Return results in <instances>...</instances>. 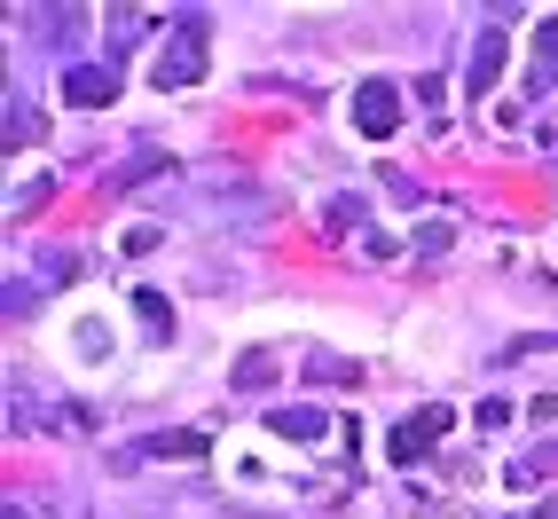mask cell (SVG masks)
<instances>
[{"label":"cell","mask_w":558,"mask_h":519,"mask_svg":"<svg viewBox=\"0 0 558 519\" xmlns=\"http://www.w3.org/2000/svg\"><path fill=\"white\" fill-rule=\"evenodd\" d=\"M440 433H449V410H417L409 425H393V440H386V457H393V464H417V457L433 449Z\"/></svg>","instance_id":"obj_1"},{"label":"cell","mask_w":558,"mask_h":519,"mask_svg":"<svg viewBox=\"0 0 558 519\" xmlns=\"http://www.w3.org/2000/svg\"><path fill=\"white\" fill-rule=\"evenodd\" d=\"M354 126H362V134H378V142H386V134L401 126V95H393L386 80H369V87L354 95Z\"/></svg>","instance_id":"obj_2"},{"label":"cell","mask_w":558,"mask_h":519,"mask_svg":"<svg viewBox=\"0 0 558 519\" xmlns=\"http://www.w3.org/2000/svg\"><path fill=\"white\" fill-rule=\"evenodd\" d=\"M190 80H205V48L197 40H173L166 63H158V87H190Z\"/></svg>","instance_id":"obj_3"},{"label":"cell","mask_w":558,"mask_h":519,"mask_svg":"<svg viewBox=\"0 0 558 519\" xmlns=\"http://www.w3.org/2000/svg\"><path fill=\"white\" fill-rule=\"evenodd\" d=\"M110 95H119V80H110V71H63V102H80V110H102Z\"/></svg>","instance_id":"obj_4"},{"label":"cell","mask_w":558,"mask_h":519,"mask_svg":"<svg viewBox=\"0 0 558 519\" xmlns=\"http://www.w3.org/2000/svg\"><path fill=\"white\" fill-rule=\"evenodd\" d=\"M268 425H276L283 440H323V433H330V418H323V410H276Z\"/></svg>","instance_id":"obj_5"},{"label":"cell","mask_w":558,"mask_h":519,"mask_svg":"<svg viewBox=\"0 0 558 519\" xmlns=\"http://www.w3.org/2000/svg\"><path fill=\"white\" fill-rule=\"evenodd\" d=\"M543 87H558V16L543 24V40H535V95Z\"/></svg>","instance_id":"obj_6"},{"label":"cell","mask_w":558,"mask_h":519,"mask_svg":"<svg viewBox=\"0 0 558 519\" xmlns=\"http://www.w3.org/2000/svg\"><path fill=\"white\" fill-rule=\"evenodd\" d=\"M134 315H142V330H150V339H173V307L158 300V291H134Z\"/></svg>","instance_id":"obj_7"},{"label":"cell","mask_w":558,"mask_h":519,"mask_svg":"<svg viewBox=\"0 0 558 519\" xmlns=\"http://www.w3.org/2000/svg\"><path fill=\"white\" fill-rule=\"evenodd\" d=\"M496 71H504V40H480V56H472V95H488Z\"/></svg>","instance_id":"obj_8"},{"label":"cell","mask_w":558,"mask_h":519,"mask_svg":"<svg viewBox=\"0 0 558 519\" xmlns=\"http://www.w3.org/2000/svg\"><path fill=\"white\" fill-rule=\"evenodd\" d=\"M150 457H190V464H197V457H205V433H158Z\"/></svg>","instance_id":"obj_9"},{"label":"cell","mask_w":558,"mask_h":519,"mask_svg":"<svg viewBox=\"0 0 558 519\" xmlns=\"http://www.w3.org/2000/svg\"><path fill=\"white\" fill-rule=\"evenodd\" d=\"M307 378H339V386H354V378H362V362H339V354H307Z\"/></svg>","instance_id":"obj_10"},{"label":"cell","mask_w":558,"mask_h":519,"mask_svg":"<svg viewBox=\"0 0 558 519\" xmlns=\"http://www.w3.org/2000/svg\"><path fill=\"white\" fill-rule=\"evenodd\" d=\"M268 378H276V362H268V354H244V362H236V386H244V394H252V386H268Z\"/></svg>","instance_id":"obj_11"},{"label":"cell","mask_w":558,"mask_h":519,"mask_svg":"<svg viewBox=\"0 0 558 519\" xmlns=\"http://www.w3.org/2000/svg\"><path fill=\"white\" fill-rule=\"evenodd\" d=\"M9 519H24V511H9Z\"/></svg>","instance_id":"obj_12"},{"label":"cell","mask_w":558,"mask_h":519,"mask_svg":"<svg viewBox=\"0 0 558 519\" xmlns=\"http://www.w3.org/2000/svg\"><path fill=\"white\" fill-rule=\"evenodd\" d=\"M543 519H558V511H543Z\"/></svg>","instance_id":"obj_13"}]
</instances>
